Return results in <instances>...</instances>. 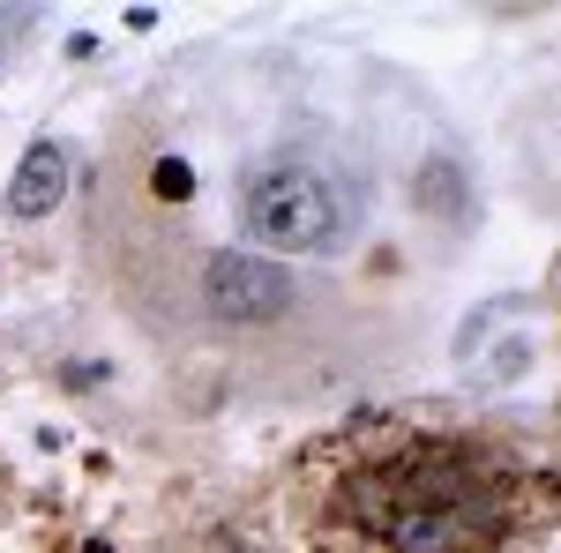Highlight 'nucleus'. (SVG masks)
<instances>
[{
  "mask_svg": "<svg viewBox=\"0 0 561 553\" xmlns=\"http://www.w3.org/2000/svg\"><path fill=\"white\" fill-rule=\"evenodd\" d=\"M420 203H427L434 217H465V172L449 165V158H434V165L420 172Z\"/></svg>",
  "mask_w": 561,
  "mask_h": 553,
  "instance_id": "5",
  "label": "nucleus"
},
{
  "mask_svg": "<svg viewBox=\"0 0 561 553\" xmlns=\"http://www.w3.org/2000/svg\"><path fill=\"white\" fill-rule=\"evenodd\" d=\"M150 187H158L165 203H187V195H195V172H187V158H158V172H150Z\"/></svg>",
  "mask_w": 561,
  "mask_h": 553,
  "instance_id": "6",
  "label": "nucleus"
},
{
  "mask_svg": "<svg viewBox=\"0 0 561 553\" xmlns=\"http://www.w3.org/2000/svg\"><path fill=\"white\" fill-rule=\"evenodd\" d=\"M345 509L389 553H494L510 539L502 471L449 441H420V449H397L382 464L352 471Z\"/></svg>",
  "mask_w": 561,
  "mask_h": 553,
  "instance_id": "1",
  "label": "nucleus"
},
{
  "mask_svg": "<svg viewBox=\"0 0 561 553\" xmlns=\"http://www.w3.org/2000/svg\"><path fill=\"white\" fill-rule=\"evenodd\" d=\"M60 195H68V150H60V142H31L23 165H15V180H8V210L45 217Z\"/></svg>",
  "mask_w": 561,
  "mask_h": 553,
  "instance_id": "4",
  "label": "nucleus"
},
{
  "mask_svg": "<svg viewBox=\"0 0 561 553\" xmlns=\"http://www.w3.org/2000/svg\"><path fill=\"white\" fill-rule=\"evenodd\" d=\"M23 31V8H0V53H8V38Z\"/></svg>",
  "mask_w": 561,
  "mask_h": 553,
  "instance_id": "7",
  "label": "nucleus"
},
{
  "mask_svg": "<svg viewBox=\"0 0 561 553\" xmlns=\"http://www.w3.org/2000/svg\"><path fill=\"white\" fill-rule=\"evenodd\" d=\"M210 553H248V546H240L232 531H217V539H210Z\"/></svg>",
  "mask_w": 561,
  "mask_h": 553,
  "instance_id": "8",
  "label": "nucleus"
},
{
  "mask_svg": "<svg viewBox=\"0 0 561 553\" xmlns=\"http://www.w3.org/2000/svg\"><path fill=\"white\" fill-rule=\"evenodd\" d=\"M240 224L270 255H330L352 232V195L307 158H270L240 187Z\"/></svg>",
  "mask_w": 561,
  "mask_h": 553,
  "instance_id": "2",
  "label": "nucleus"
},
{
  "mask_svg": "<svg viewBox=\"0 0 561 553\" xmlns=\"http://www.w3.org/2000/svg\"><path fill=\"white\" fill-rule=\"evenodd\" d=\"M203 307L232 330H262V322L293 314V277L270 255H210L203 262Z\"/></svg>",
  "mask_w": 561,
  "mask_h": 553,
  "instance_id": "3",
  "label": "nucleus"
}]
</instances>
